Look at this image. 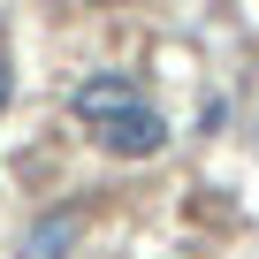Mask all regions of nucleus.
Returning <instances> with one entry per match:
<instances>
[{
  "label": "nucleus",
  "mask_w": 259,
  "mask_h": 259,
  "mask_svg": "<svg viewBox=\"0 0 259 259\" xmlns=\"http://www.w3.org/2000/svg\"><path fill=\"white\" fill-rule=\"evenodd\" d=\"M76 213H38L31 221V236H23V259H69V244H76Z\"/></svg>",
  "instance_id": "nucleus-3"
},
{
  "label": "nucleus",
  "mask_w": 259,
  "mask_h": 259,
  "mask_svg": "<svg viewBox=\"0 0 259 259\" xmlns=\"http://www.w3.org/2000/svg\"><path fill=\"white\" fill-rule=\"evenodd\" d=\"M122 107H138V76L99 69V76L76 84V114H84V122H107V114H122Z\"/></svg>",
  "instance_id": "nucleus-2"
},
{
  "label": "nucleus",
  "mask_w": 259,
  "mask_h": 259,
  "mask_svg": "<svg viewBox=\"0 0 259 259\" xmlns=\"http://www.w3.org/2000/svg\"><path fill=\"white\" fill-rule=\"evenodd\" d=\"M99 145H107L114 160H153V153L168 145V122L138 99V107H122V114H107V122H99Z\"/></svg>",
  "instance_id": "nucleus-1"
},
{
  "label": "nucleus",
  "mask_w": 259,
  "mask_h": 259,
  "mask_svg": "<svg viewBox=\"0 0 259 259\" xmlns=\"http://www.w3.org/2000/svg\"><path fill=\"white\" fill-rule=\"evenodd\" d=\"M8 92H16V76H8V61H0V107H8Z\"/></svg>",
  "instance_id": "nucleus-4"
}]
</instances>
